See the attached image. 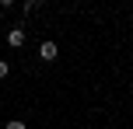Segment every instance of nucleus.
<instances>
[{
  "mask_svg": "<svg viewBox=\"0 0 133 129\" xmlns=\"http://www.w3.org/2000/svg\"><path fill=\"white\" fill-rule=\"evenodd\" d=\"M39 56H42L46 63H53V59H56V42H49V39H46V42L39 45Z\"/></svg>",
  "mask_w": 133,
  "mask_h": 129,
  "instance_id": "nucleus-1",
  "label": "nucleus"
},
{
  "mask_svg": "<svg viewBox=\"0 0 133 129\" xmlns=\"http://www.w3.org/2000/svg\"><path fill=\"white\" fill-rule=\"evenodd\" d=\"M7 45H25V28H11V32H7Z\"/></svg>",
  "mask_w": 133,
  "mask_h": 129,
  "instance_id": "nucleus-2",
  "label": "nucleus"
},
{
  "mask_svg": "<svg viewBox=\"0 0 133 129\" xmlns=\"http://www.w3.org/2000/svg\"><path fill=\"white\" fill-rule=\"evenodd\" d=\"M21 11H25V14H32V11H39V0H25V4H21Z\"/></svg>",
  "mask_w": 133,
  "mask_h": 129,
  "instance_id": "nucleus-3",
  "label": "nucleus"
},
{
  "mask_svg": "<svg viewBox=\"0 0 133 129\" xmlns=\"http://www.w3.org/2000/svg\"><path fill=\"white\" fill-rule=\"evenodd\" d=\"M7 73H11V66H7V59H0V80H4Z\"/></svg>",
  "mask_w": 133,
  "mask_h": 129,
  "instance_id": "nucleus-4",
  "label": "nucleus"
},
{
  "mask_svg": "<svg viewBox=\"0 0 133 129\" xmlns=\"http://www.w3.org/2000/svg\"><path fill=\"white\" fill-rule=\"evenodd\" d=\"M7 129H28L25 122H18V119H14V122H7Z\"/></svg>",
  "mask_w": 133,
  "mask_h": 129,
  "instance_id": "nucleus-5",
  "label": "nucleus"
}]
</instances>
